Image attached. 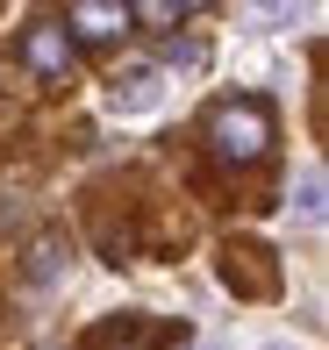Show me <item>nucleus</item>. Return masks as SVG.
Returning a JSON list of instances; mask_svg holds the SVG:
<instances>
[{"mask_svg": "<svg viewBox=\"0 0 329 350\" xmlns=\"http://www.w3.org/2000/svg\"><path fill=\"white\" fill-rule=\"evenodd\" d=\"M208 143H215V157H229V165H250V157L272 143V115H265L258 100H222L208 115Z\"/></svg>", "mask_w": 329, "mask_h": 350, "instance_id": "1", "label": "nucleus"}, {"mask_svg": "<svg viewBox=\"0 0 329 350\" xmlns=\"http://www.w3.org/2000/svg\"><path fill=\"white\" fill-rule=\"evenodd\" d=\"M22 65L43 72V79H65V72H72V36H65L57 22H29V29H22Z\"/></svg>", "mask_w": 329, "mask_h": 350, "instance_id": "2", "label": "nucleus"}, {"mask_svg": "<svg viewBox=\"0 0 329 350\" xmlns=\"http://www.w3.org/2000/svg\"><path fill=\"white\" fill-rule=\"evenodd\" d=\"M65 36H86V43H107L129 29V8H115V0H79V8H65Z\"/></svg>", "mask_w": 329, "mask_h": 350, "instance_id": "3", "label": "nucleus"}, {"mask_svg": "<svg viewBox=\"0 0 329 350\" xmlns=\"http://www.w3.org/2000/svg\"><path fill=\"white\" fill-rule=\"evenodd\" d=\"M158 93H165V79L150 72V65L107 79V107H115V115H150V107H158Z\"/></svg>", "mask_w": 329, "mask_h": 350, "instance_id": "4", "label": "nucleus"}, {"mask_svg": "<svg viewBox=\"0 0 329 350\" xmlns=\"http://www.w3.org/2000/svg\"><path fill=\"white\" fill-rule=\"evenodd\" d=\"M72 265V250H65V236H36V250H29V279L36 286H51L57 272Z\"/></svg>", "mask_w": 329, "mask_h": 350, "instance_id": "5", "label": "nucleus"}, {"mask_svg": "<svg viewBox=\"0 0 329 350\" xmlns=\"http://www.w3.org/2000/svg\"><path fill=\"white\" fill-rule=\"evenodd\" d=\"M293 215L322 221V165H301V179H293Z\"/></svg>", "mask_w": 329, "mask_h": 350, "instance_id": "6", "label": "nucleus"}, {"mask_svg": "<svg viewBox=\"0 0 329 350\" xmlns=\"http://www.w3.org/2000/svg\"><path fill=\"white\" fill-rule=\"evenodd\" d=\"M258 350H287V343H258Z\"/></svg>", "mask_w": 329, "mask_h": 350, "instance_id": "7", "label": "nucleus"}, {"mask_svg": "<svg viewBox=\"0 0 329 350\" xmlns=\"http://www.w3.org/2000/svg\"><path fill=\"white\" fill-rule=\"evenodd\" d=\"M194 350H215V343H194Z\"/></svg>", "mask_w": 329, "mask_h": 350, "instance_id": "8", "label": "nucleus"}]
</instances>
